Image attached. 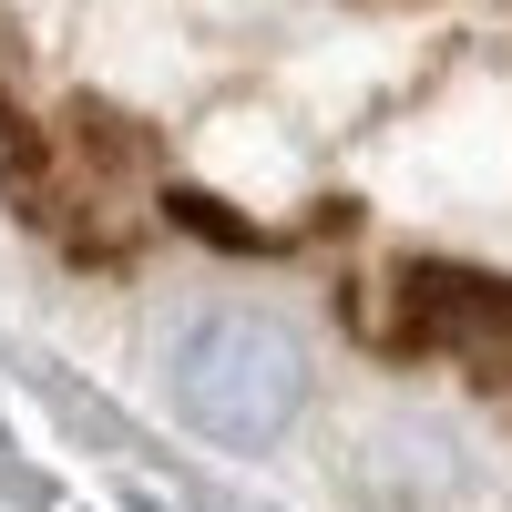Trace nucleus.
<instances>
[{
    "label": "nucleus",
    "mask_w": 512,
    "mask_h": 512,
    "mask_svg": "<svg viewBox=\"0 0 512 512\" xmlns=\"http://www.w3.org/2000/svg\"><path fill=\"white\" fill-rule=\"evenodd\" d=\"M175 410L226 451H267L308 410V349L267 308H205L175 349Z\"/></svg>",
    "instance_id": "nucleus-1"
}]
</instances>
